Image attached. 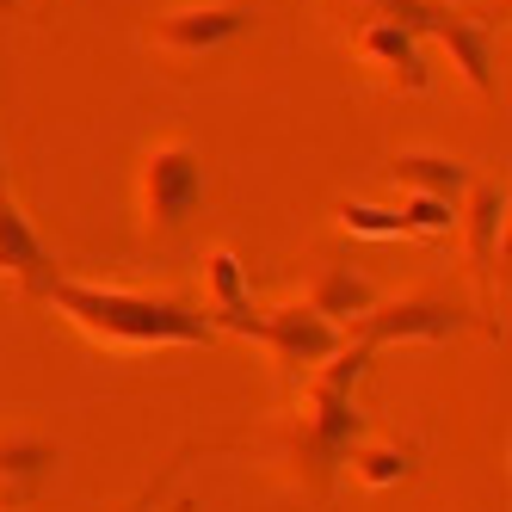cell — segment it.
<instances>
[{
	"instance_id": "cell-9",
	"label": "cell",
	"mask_w": 512,
	"mask_h": 512,
	"mask_svg": "<svg viewBox=\"0 0 512 512\" xmlns=\"http://www.w3.org/2000/svg\"><path fill=\"white\" fill-rule=\"evenodd\" d=\"M457 229H463V247H469V266L482 278V290H494L500 235H506V179H469V192L457 204Z\"/></svg>"
},
{
	"instance_id": "cell-5",
	"label": "cell",
	"mask_w": 512,
	"mask_h": 512,
	"mask_svg": "<svg viewBox=\"0 0 512 512\" xmlns=\"http://www.w3.org/2000/svg\"><path fill=\"white\" fill-rule=\"evenodd\" d=\"M463 327H475V315L451 297H395V303H377V309H364L352 327H340L346 340L358 346H408V340H457Z\"/></svg>"
},
{
	"instance_id": "cell-14",
	"label": "cell",
	"mask_w": 512,
	"mask_h": 512,
	"mask_svg": "<svg viewBox=\"0 0 512 512\" xmlns=\"http://www.w3.org/2000/svg\"><path fill=\"white\" fill-rule=\"evenodd\" d=\"M346 469H352L358 488H395L420 469V451L414 445H352Z\"/></svg>"
},
{
	"instance_id": "cell-11",
	"label": "cell",
	"mask_w": 512,
	"mask_h": 512,
	"mask_svg": "<svg viewBox=\"0 0 512 512\" xmlns=\"http://www.w3.org/2000/svg\"><path fill=\"white\" fill-rule=\"evenodd\" d=\"M389 173H395V186H408V192H420V198H445V204H463L469 179H475L463 161L432 155V149H401V155L389 161Z\"/></svg>"
},
{
	"instance_id": "cell-7",
	"label": "cell",
	"mask_w": 512,
	"mask_h": 512,
	"mask_svg": "<svg viewBox=\"0 0 512 512\" xmlns=\"http://www.w3.org/2000/svg\"><path fill=\"white\" fill-rule=\"evenodd\" d=\"M352 56L364 68H377V75L395 87V93H426L432 87V62H426V44L414 31H401L389 19H364L358 38H352Z\"/></svg>"
},
{
	"instance_id": "cell-6",
	"label": "cell",
	"mask_w": 512,
	"mask_h": 512,
	"mask_svg": "<svg viewBox=\"0 0 512 512\" xmlns=\"http://www.w3.org/2000/svg\"><path fill=\"white\" fill-rule=\"evenodd\" d=\"M247 7L235 0H204V7H179V13H161L149 19V44L173 50V56H204V50H223L229 38L247 31Z\"/></svg>"
},
{
	"instance_id": "cell-2",
	"label": "cell",
	"mask_w": 512,
	"mask_h": 512,
	"mask_svg": "<svg viewBox=\"0 0 512 512\" xmlns=\"http://www.w3.org/2000/svg\"><path fill=\"white\" fill-rule=\"evenodd\" d=\"M352 445H364V414H358L352 389L303 377V395L290 408V469H297V482L327 494L334 475L346 469Z\"/></svg>"
},
{
	"instance_id": "cell-19",
	"label": "cell",
	"mask_w": 512,
	"mask_h": 512,
	"mask_svg": "<svg viewBox=\"0 0 512 512\" xmlns=\"http://www.w3.org/2000/svg\"><path fill=\"white\" fill-rule=\"evenodd\" d=\"M0 13H44V0H0Z\"/></svg>"
},
{
	"instance_id": "cell-17",
	"label": "cell",
	"mask_w": 512,
	"mask_h": 512,
	"mask_svg": "<svg viewBox=\"0 0 512 512\" xmlns=\"http://www.w3.org/2000/svg\"><path fill=\"white\" fill-rule=\"evenodd\" d=\"M334 216H340L346 235H364V241H408V235H401V216L383 210V204H352V198H346Z\"/></svg>"
},
{
	"instance_id": "cell-15",
	"label": "cell",
	"mask_w": 512,
	"mask_h": 512,
	"mask_svg": "<svg viewBox=\"0 0 512 512\" xmlns=\"http://www.w3.org/2000/svg\"><path fill=\"white\" fill-rule=\"evenodd\" d=\"M204 284H210V321H223V315H241V309H253V297H247V272H241V260L229 247H216V253H204Z\"/></svg>"
},
{
	"instance_id": "cell-20",
	"label": "cell",
	"mask_w": 512,
	"mask_h": 512,
	"mask_svg": "<svg viewBox=\"0 0 512 512\" xmlns=\"http://www.w3.org/2000/svg\"><path fill=\"white\" fill-rule=\"evenodd\" d=\"M0 186H7V149H0Z\"/></svg>"
},
{
	"instance_id": "cell-8",
	"label": "cell",
	"mask_w": 512,
	"mask_h": 512,
	"mask_svg": "<svg viewBox=\"0 0 512 512\" xmlns=\"http://www.w3.org/2000/svg\"><path fill=\"white\" fill-rule=\"evenodd\" d=\"M426 38L432 44H445L451 50V68L482 93L494 99V13H457V7H438V19L426 25Z\"/></svg>"
},
{
	"instance_id": "cell-3",
	"label": "cell",
	"mask_w": 512,
	"mask_h": 512,
	"mask_svg": "<svg viewBox=\"0 0 512 512\" xmlns=\"http://www.w3.org/2000/svg\"><path fill=\"white\" fill-rule=\"evenodd\" d=\"M241 334V340H260V346H272V358L284 364L290 377H309L315 364H327L340 346H346V334L334 321H321L309 303H278V309H241V315H223L216 321V334Z\"/></svg>"
},
{
	"instance_id": "cell-16",
	"label": "cell",
	"mask_w": 512,
	"mask_h": 512,
	"mask_svg": "<svg viewBox=\"0 0 512 512\" xmlns=\"http://www.w3.org/2000/svg\"><path fill=\"white\" fill-rule=\"evenodd\" d=\"M395 216H401V235H451V229H457V204H445V198H420V192L401 198Z\"/></svg>"
},
{
	"instance_id": "cell-1",
	"label": "cell",
	"mask_w": 512,
	"mask_h": 512,
	"mask_svg": "<svg viewBox=\"0 0 512 512\" xmlns=\"http://www.w3.org/2000/svg\"><path fill=\"white\" fill-rule=\"evenodd\" d=\"M38 297L99 346H210L216 340L210 309H198L186 297H161V290L87 284V278H62L56 272Z\"/></svg>"
},
{
	"instance_id": "cell-13",
	"label": "cell",
	"mask_w": 512,
	"mask_h": 512,
	"mask_svg": "<svg viewBox=\"0 0 512 512\" xmlns=\"http://www.w3.org/2000/svg\"><path fill=\"white\" fill-rule=\"evenodd\" d=\"M56 469V445L38 432H7L0 438V494L7 500H25L31 488Z\"/></svg>"
},
{
	"instance_id": "cell-10",
	"label": "cell",
	"mask_w": 512,
	"mask_h": 512,
	"mask_svg": "<svg viewBox=\"0 0 512 512\" xmlns=\"http://www.w3.org/2000/svg\"><path fill=\"white\" fill-rule=\"evenodd\" d=\"M0 278H13L25 297H38V290L56 278V260L50 247L38 241V229H31V216L19 210V198L0 186Z\"/></svg>"
},
{
	"instance_id": "cell-12",
	"label": "cell",
	"mask_w": 512,
	"mask_h": 512,
	"mask_svg": "<svg viewBox=\"0 0 512 512\" xmlns=\"http://www.w3.org/2000/svg\"><path fill=\"white\" fill-rule=\"evenodd\" d=\"M321 321H334V327H352L364 309H377V284L352 272V266H327L315 284H309V297H303Z\"/></svg>"
},
{
	"instance_id": "cell-18",
	"label": "cell",
	"mask_w": 512,
	"mask_h": 512,
	"mask_svg": "<svg viewBox=\"0 0 512 512\" xmlns=\"http://www.w3.org/2000/svg\"><path fill=\"white\" fill-rule=\"evenodd\" d=\"M173 469H179V463H173ZM173 469H167V475H161V482H155V488H142V494H136V500H130V506H124V512H155V506H161V488H167V482H173Z\"/></svg>"
},
{
	"instance_id": "cell-4",
	"label": "cell",
	"mask_w": 512,
	"mask_h": 512,
	"mask_svg": "<svg viewBox=\"0 0 512 512\" xmlns=\"http://www.w3.org/2000/svg\"><path fill=\"white\" fill-rule=\"evenodd\" d=\"M136 204H142V229L149 235L186 229L204 204V155L192 142H155L136 173Z\"/></svg>"
}]
</instances>
